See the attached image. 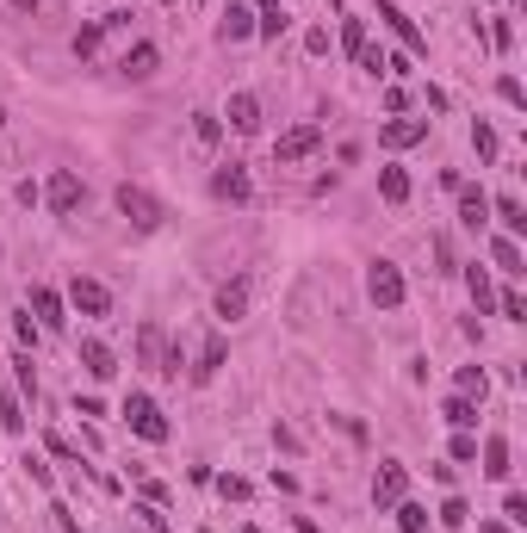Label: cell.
Returning a JSON list of instances; mask_svg holds the SVG:
<instances>
[{
    "mask_svg": "<svg viewBox=\"0 0 527 533\" xmlns=\"http://www.w3.org/2000/svg\"><path fill=\"white\" fill-rule=\"evenodd\" d=\"M125 422H131V434H143L149 447H161V440L174 434L168 415H161V403L149 398V391H131V398H125Z\"/></svg>",
    "mask_w": 527,
    "mask_h": 533,
    "instance_id": "6da1fadb",
    "label": "cell"
},
{
    "mask_svg": "<svg viewBox=\"0 0 527 533\" xmlns=\"http://www.w3.org/2000/svg\"><path fill=\"white\" fill-rule=\"evenodd\" d=\"M112 199H119V211L131 217L136 230H161V217H168V205H161V199H155L149 186H136V180H125V186H119Z\"/></svg>",
    "mask_w": 527,
    "mask_h": 533,
    "instance_id": "7a4b0ae2",
    "label": "cell"
},
{
    "mask_svg": "<svg viewBox=\"0 0 527 533\" xmlns=\"http://www.w3.org/2000/svg\"><path fill=\"white\" fill-rule=\"evenodd\" d=\"M366 298H373L379 310H397V304L409 298V285H403V266H397V261H373V266H366Z\"/></svg>",
    "mask_w": 527,
    "mask_h": 533,
    "instance_id": "3957f363",
    "label": "cell"
},
{
    "mask_svg": "<svg viewBox=\"0 0 527 533\" xmlns=\"http://www.w3.org/2000/svg\"><path fill=\"white\" fill-rule=\"evenodd\" d=\"M317 149H323V125H298V131H285L273 143V161H279V168H298V161H310Z\"/></svg>",
    "mask_w": 527,
    "mask_h": 533,
    "instance_id": "277c9868",
    "label": "cell"
},
{
    "mask_svg": "<svg viewBox=\"0 0 527 533\" xmlns=\"http://www.w3.org/2000/svg\"><path fill=\"white\" fill-rule=\"evenodd\" d=\"M81 199H87L81 174H75V168H56V174H50V186H44V205H50L56 217H69V211H75Z\"/></svg>",
    "mask_w": 527,
    "mask_h": 533,
    "instance_id": "5b68a950",
    "label": "cell"
},
{
    "mask_svg": "<svg viewBox=\"0 0 527 533\" xmlns=\"http://www.w3.org/2000/svg\"><path fill=\"white\" fill-rule=\"evenodd\" d=\"M136 354H143V366H155V373H180V354H168L161 323H143V329H136Z\"/></svg>",
    "mask_w": 527,
    "mask_h": 533,
    "instance_id": "8992f818",
    "label": "cell"
},
{
    "mask_svg": "<svg viewBox=\"0 0 527 533\" xmlns=\"http://www.w3.org/2000/svg\"><path fill=\"white\" fill-rule=\"evenodd\" d=\"M211 193H218L224 205H249V199H255V180H249V168H243V161H230V168H218V174H211Z\"/></svg>",
    "mask_w": 527,
    "mask_h": 533,
    "instance_id": "52a82bcc",
    "label": "cell"
},
{
    "mask_svg": "<svg viewBox=\"0 0 527 533\" xmlns=\"http://www.w3.org/2000/svg\"><path fill=\"white\" fill-rule=\"evenodd\" d=\"M403 490H409V465L385 459V465H379V478H373V509H397V503H403Z\"/></svg>",
    "mask_w": 527,
    "mask_h": 533,
    "instance_id": "ba28073f",
    "label": "cell"
},
{
    "mask_svg": "<svg viewBox=\"0 0 527 533\" xmlns=\"http://www.w3.org/2000/svg\"><path fill=\"white\" fill-rule=\"evenodd\" d=\"M379 19H385V25H391L397 37H403V50H409V56H428V37H422V31H416V19H409V12H403V6H397V0H379Z\"/></svg>",
    "mask_w": 527,
    "mask_h": 533,
    "instance_id": "9c48e42d",
    "label": "cell"
},
{
    "mask_svg": "<svg viewBox=\"0 0 527 533\" xmlns=\"http://www.w3.org/2000/svg\"><path fill=\"white\" fill-rule=\"evenodd\" d=\"M69 304H75L81 316H106V310H112V291H106L100 279H81V273H75V285H69Z\"/></svg>",
    "mask_w": 527,
    "mask_h": 533,
    "instance_id": "30bf717a",
    "label": "cell"
},
{
    "mask_svg": "<svg viewBox=\"0 0 527 533\" xmlns=\"http://www.w3.org/2000/svg\"><path fill=\"white\" fill-rule=\"evenodd\" d=\"M224 125H230L236 136H255V131H261V100H255V94H230Z\"/></svg>",
    "mask_w": 527,
    "mask_h": 533,
    "instance_id": "8fae6325",
    "label": "cell"
},
{
    "mask_svg": "<svg viewBox=\"0 0 527 533\" xmlns=\"http://www.w3.org/2000/svg\"><path fill=\"white\" fill-rule=\"evenodd\" d=\"M453 193H459V224H465V230H484V224H490V193H484V186H465V180H459Z\"/></svg>",
    "mask_w": 527,
    "mask_h": 533,
    "instance_id": "7c38bea8",
    "label": "cell"
},
{
    "mask_svg": "<svg viewBox=\"0 0 527 533\" xmlns=\"http://www.w3.org/2000/svg\"><path fill=\"white\" fill-rule=\"evenodd\" d=\"M31 310H37V329H62L69 323V304L56 285H31Z\"/></svg>",
    "mask_w": 527,
    "mask_h": 533,
    "instance_id": "4fadbf2b",
    "label": "cell"
},
{
    "mask_svg": "<svg viewBox=\"0 0 527 533\" xmlns=\"http://www.w3.org/2000/svg\"><path fill=\"white\" fill-rule=\"evenodd\" d=\"M155 62H161V50H155V44H131V50L119 56V75H125V81H149V75H155Z\"/></svg>",
    "mask_w": 527,
    "mask_h": 533,
    "instance_id": "5bb4252c",
    "label": "cell"
},
{
    "mask_svg": "<svg viewBox=\"0 0 527 533\" xmlns=\"http://www.w3.org/2000/svg\"><path fill=\"white\" fill-rule=\"evenodd\" d=\"M243 37H255V12L249 6H224V19H218V44H243Z\"/></svg>",
    "mask_w": 527,
    "mask_h": 533,
    "instance_id": "9a60e30c",
    "label": "cell"
},
{
    "mask_svg": "<svg viewBox=\"0 0 527 533\" xmlns=\"http://www.w3.org/2000/svg\"><path fill=\"white\" fill-rule=\"evenodd\" d=\"M422 136H428V119H391V125L379 131V143H385V149H416Z\"/></svg>",
    "mask_w": 527,
    "mask_h": 533,
    "instance_id": "2e32d148",
    "label": "cell"
},
{
    "mask_svg": "<svg viewBox=\"0 0 527 533\" xmlns=\"http://www.w3.org/2000/svg\"><path fill=\"white\" fill-rule=\"evenodd\" d=\"M81 366H87V379H112V373H119L112 348H106V341H94V335L81 341Z\"/></svg>",
    "mask_w": 527,
    "mask_h": 533,
    "instance_id": "e0dca14e",
    "label": "cell"
},
{
    "mask_svg": "<svg viewBox=\"0 0 527 533\" xmlns=\"http://www.w3.org/2000/svg\"><path fill=\"white\" fill-rule=\"evenodd\" d=\"M279 31H285V6L279 0H255V37L279 44Z\"/></svg>",
    "mask_w": 527,
    "mask_h": 533,
    "instance_id": "ac0fdd59",
    "label": "cell"
},
{
    "mask_svg": "<svg viewBox=\"0 0 527 533\" xmlns=\"http://www.w3.org/2000/svg\"><path fill=\"white\" fill-rule=\"evenodd\" d=\"M249 310V279H230V285H218V316L224 323H236Z\"/></svg>",
    "mask_w": 527,
    "mask_h": 533,
    "instance_id": "d6986e66",
    "label": "cell"
},
{
    "mask_svg": "<svg viewBox=\"0 0 527 533\" xmlns=\"http://www.w3.org/2000/svg\"><path fill=\"white\" fill-rule=\"evenodd\" d=\"M478 459H484V478H497V484H503V478L515 472V465H509V440H503V434H490Z\"/></svg>",
    "mask_w": 527,
    "mask_h": 533,
    "instance_id": "ffe728a7",
    "label": "cell"
},
{
    "mask_svg": "<svg viewBox=\"0 0 527 533\" xmlns=\"http://www.w3.org/2000/svg\"><path fill=\"white\" fill-rule=\"evenodd\" d=\"M490 261L503 266L509 279H522V273H527V261H522V242H515V236H497V242H490Z\"/></svg>",
    "mask_w": 527,
    "mask_h": 533,
    "instance_id": "44dd1931",
    "label": "cell"
},
{
    "mask_svg": "<svg viewBox=\"0 0 527 533\" xmlns=\"http://www.w3.org/2000/svg\"><path fill=\"white\" fill-rule=\"evenodd\" d=\"M465 285H472L478 316H484V310H497V285H490V273H484V266H465Z\"/></svg>",
    "mask_w": 527,
    "mask_h": 533,
    "instance_id": "7402d4cb",
    "label": "cell"
},
{
    "mask_svg": "<svg viewBox=\"0 0 527 533\" xmlns=\"http://www.w3.org/2000/svg\"><path fill=\"white\" fill-rule=\"evenodd\" d=\"M218 366H224V335H211V341L199 348V366H193V385H205V379H218Z\"/></svg>",
    "mask_w": 527,
    "mask_h": 533,
    "instance_id": "603a6c76",
    "label": "cell"
},
{
    "mask_svg": "<svg viewBox=\"0 0 527 533\" xmlns=\"http://www.w3.org/2000/svg\"><path fill=\"white\" fill-rule=\"evenodd\" d=\"M490 211L503 217V236H527V211H522V199H490Z\"/></svg>",
    "mask_w": 527,
    "mask_h": 533,
    "instance_id": "cb8c5ba5",
    "label": "cell"
},
{
    "mask_svg": "<svg viewBox=\"0 0 527 533\" xmlns=\"http://www.w3.org/2000/svg\"><path fill=\"white\" fill-rule=\"evenodd\" d=\"M379 193H385V205H409V174L403 168H379Z\"/></svg>",
    "mask_w": 527,
    "mask_h": 533,
    "instance_id": "d4e9b609",
    "label": "cell"
},
{
    "mask_svg": "<svg viewBox=\"0 0 527 533\" xmlns=\"http://www.w3.org/2000/svg\"><path fill=\"white\" fill-rule=\"evenodd\" d=\"M218 136H224V119L218 112H193V143L199 149H218Z\"/></svg>",
    "mask_w": 527,
    "mask_h": 533,
    "instance_id": "484cf974",
    "label": "cell"
},
{
    "mask_svg": "<svg viewBox=\"0 0 527 533\" xmlns=\"http://www.w3.org/2000/svg\"><path fill=\"white\" fill-rule=\"evenodd\" d=\"M484 391H490V373H484V366H459V398L484 403Z\"/></svg>",
    "mask_w": 527,
    "mask_h": 533,
    "instance_id": "4316f807",
    "label": "cell"
},
{
    "mask_svg": "<svg viewBox=\"0 0 527 533\" xmlns=\"http://www.w3.org/2000/svg\"><path fill=\"white\" fill-rule=\"evenodd\" d=\"M441 415H447L453 428H478V403H472V398H447V403H441Z\"/></svg>",
    "mask_w": 527,
    "mask_h": 533,
    "instance_id": "83f0119b",
    "label": "cell"
},
{
    "mask_svg": "<svg viewBox=\"0 0 527 533\" xmlns=\"http://www.w3.org/2000/svg\"><path fill=\"white\" fill-rule=\"evenodd\" d=\"M0 428H6V434H25V409H19V398H12L6 385H0Z\"/></svg>",
    "mask_w": 527,
    "mask_h": 533,
    "instance_id": "f1b7e54d",
    "label": "cell"
},
{
    "mask_svg": "<svg viewBox=\"0 0 527 533\" xmlns=\"http://www.w3.org/2000/svg\"><path fill=\"white\" fill-rule=\"evenodd\" d=\"M100 44H106V19H94V25H81V31H75V56H94Z\"/></svg>",
    "mask_w": 527,
    "mask_h": 533,
    "instance_id": "f546056e",
    "label": "cell"
},
{
    "mask_svg": "<svg viewBox=\"0 0 527 533\" xmlns=\"http://www.w3.org/2000/svg\"><path fill=\"white\" fill-rule=\"evenodd\" d=\"M342 50H348V56H360V50H366V19H354V12L342 19Z\"/></svg>",
    "mask_w": 527,
    "mask_h": 533,
    "instance_id": "4dcf8cb0",
    "label": "cell"
},
{
    "mask_svg": "<svg viewBox=\"0 0 527 533\" xmlns=\"http://www.w3.org/2000/svg\"><path fill=\"white\" fill-rule=\"evenodd\" d=\"M447 459H453V465H472V459H478V434H472V428H459V434H453V447H447Z\"/></svg>",
    "mask_w": 527,
    "mask_h": 533,
    "instance_id": "1f68e13d",
    "label": "cell"
},
{
    "mask_svg": "<svg viewBox=\"0 0 527 533\" xmlns=\"http://www.w3.org/2000/svg\"><path fill=\"white\" fill-rule=\"evenodd\" d=\"M472 149H478V161H497V149H503V143H497V131H490L484 119L472 125Z\"/></svg>",
    "mask_w": 527,
    "mask_h": 533,
    "instance_id": "d6a6232c",
    "label": "cell"
},
{
    "mask_svg": "<svg viewBox=\"0 0 527 533\" xmlns=\"http://www.w3.org/2000/svg\"><path fill=\"white\" fill-rule=\"evenodd\" d=\"M434 521H441V528H465V521H472V509H465V496H447Z\"/></svg>",
    "mask_w": 527,
    "mask_h": 533,
    "instance_id": "836d02e7",
    "label": "cell"
},
{
    "mask_svg": "<svg viewBox=\"0 0 527 533\" xmlns=\"http://www.w3.org/2000/svg\"><path fill=\"white\" fill-rule=\"evenodd\" d=\"M397 528L422 533V528H428V509H422V503H397Z\"/></svg>",
    "mask_w": 527,
    "mask_h": 533,
    "instance_id": "e575fe53",
    "label": "cell"
},
{
    "mask_svg": "<svg viewBox=\"0 0 527 533\" xmlns=\"http://www.w3.org/2000/svg\"><path fill=\"white\" fill-rule=\"evenodd\" d=\"M497 310H503L509 323H527V298L515 291V285H509V291H497Z\"/></svg>",
    "mask_w": 527,
    "mask_h": 533,
    "instance_id": "d590c367",
    "label": "cell"
},
{
    "mask_svg": "<svg viewBox=\"0 0 527 533\" xmlns=\"http://www.w3.org/2000/svg\"><path fill=\"white\" fill-rule=\"evenodd\" d=\"M12 379H19V391L37 398V366H31V354H12Z\"/></svg>",
    "mask_w": 527,
    "mask_h": 533,
    "instance_id": "8d00e7d4",
    "label": "cell"
},
{
    "mask_svg": "<svg viewBox=\"0 0 527 533\" xmlns=\"http://www.w3.org/2000/svg\"><path fill=\"white\" fill-rule=\"evenodd\" d=\"M218 496H224V503H249V478L224 472V478H218Z\"/></svg>",
    "mask_w": 527,
    "mask_h": 533,
    "instance_id": "74e56055",
    "label": "cell"
},
{
    "mask_svg": "<svg viewBox=\"0 0 527 533\" xmlns=\"http://www.w3.org/2000/svg\"><path fill=\"white\" fill-rule=\"evenodd\" d=\"M497 94H503V106H515V112H527V87L515 81V75H503V81H497Z\"/></svg>",
    "mask_w": 527,
    "mask_h": 533,
    "instance_id": "f35d334b",
    "label": "cell"
},
{
    "mask_svg": "<svg viewBox=\"0 0 527 533\" xmlns=\"http://www.w3.org/2000/svg\"><path fill=\"white\" fill-rule=\"evenodd\" d=\"M503 515H509V528H527V496H522V490L503 496Z\"/></svg>",
    "mask_w": 527,
    "mask_h": 533,
    "instance_id": "ab89813d",
    "label": "cell"
},
{
    "mask_svg": "<svg viewBox=\"0 0 527 533\" xmlns=\"http://www.w3.org/2000/svg\"><path fill=\"white\" fill-rule=\"evenodd\" d=\"M484 44H497V50H509V44H515V25H509V19H497V25L484 31Z\"/></svg>",
    "mask_w": 527,
    "mask_h": 533,
    "instance_id": "60d3db41",
    "label": "cell"
},
{
    "mask_svg": "<svg viewBox=\"0 0 527 533\" xmlns=\"http://www.w3.org/2000/svg\"><path fill=\"white\" fill-rule=\"evenodd\" d=\"M354 62H360V69H366V75H385V50H379V44H366V50H360V56H354Z\"/></svg>",
    "mask_w": 527,
    "mask_h": 533,
    "instance_id": "b9f144b4",
    "label": "cell"
},
{
    "mask_svg": "<svg viewBox=\"0 0 527 533\" xmlns=\"http://www.w3.org/2000/svg\"><path fill=\"white\" fill-rule=\"evenodd\" d=\"M19 465H25V472H31V484H37V490H50V465H44V459H31V453H25V459H19Z\"/></svg>",
    "mask_w": 527,
    "mask_h": 533,
    "instance_id": "7bdbcfd3",
    "label": "cell"
},
{
    "mask_svg": "<svg viewBox=\"0 0 527 533\" xmlns=\"http://www.w3.org/2000/svg\"><path fill=\"white\" fill-rule=\"evenodd\" d=\"M273 447H285V453H298V434H292L285 422H273Z\"/></svg>",
    "mask_w": 527,
    "mask_h": 533,
    "instance_id": "ee69618b",
    "label": "cell"
},
{
    "mask_svg": "<svg viewBox=\"0 0 527 533\" xmlns=\"http://www.w3.org/2000/svg\"><path fill=\"white\" fill-rule=\"evenodd\" d=\"M478 533H515L509 521H478Z\"/></svg>",
    "mask_w": 527,
    "mask_h": 533,
    "instance_id": "f6af8a7d",
    "label": "cell"
},
{
    "mask_svg": "<svg viewBox=\"0 0 527 533\" xmlns=\"http://www.w3.org/2000/svg\"><path fill=\"white\" fill-rule=\"evenodd\" d=\"M6 6H19V12H37V0H6Z\"/></svg>",
    "mask_w": 527,
    "mask_h": 533,
    "instance_id": "bcb514c9",
    "label": "cell"
},
{
    "mask_svg": "<svg viewBox=\"0 0 527 533\" xmlns=\"http://www.w3.org/2000/svg\"><path fill=\"white\" fill-rule=\"evenodd\" d=\"M0 125H6V112H0Z\"/></svg>",
    "mask_w": 527,
    "mask_h": 533,
    "instance_id": "7dc6e473",
    "label": "cell"
}]
</instances>
